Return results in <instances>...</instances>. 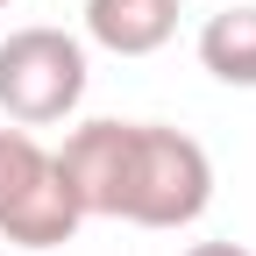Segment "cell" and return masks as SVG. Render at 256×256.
<instances>
[{
  "label": "cell",
  "instance_id": "1",
  "mask_svg": "<svg viewBox=\"0 0 256 256\" xmlns=\"http://www.w3.org/2000/svg\"><path fill=\"white\" fill-rule=\"evenodd\" d=\"M50 156L86 220L192 228L214 206V156L171 121H78Z\"/></svg>",
  "mask_w": 256,
  "mask_h": 256
},
{
  "label": "cell",
  "instance_id": "2",
  "mask_svg": "<svg viewBox=\"0 0 256 256\" xmlns=\"http://www.w3.org/2000/svg\"><path fill=\"white\" fill-rule=\"evenodd\" d=\"M86 78H92V64L72 28L28 22L14 36H0V114L14 128H50L64 114H78Z\"/></svg>",
  "mask_w": 256,
  "mask_h": 256
},
{
  "label": "cell",
  "instance_id": "3",
  "mask_svg": "<svg viewBox=\"0 0 256 256\" xmlns=\"http://www.w3.org/2000/svg\"><path fill=\"white\" fill-rule=\"evenodd\" d=\"M78 200L64 185L57 156L28 128H0V235L14 249H57L78 235Z\"/></svg>",
  "mask_w": 256,
  "mask_h": 256
},
{
  "label": "cell",
  "instance_id": "4",
  "mask_svg": "<svg viewBox=\"0 0 256 256\" xmlns=\"http://www.w3.org/2000/svg\"><path fill=\"white\" fill-rule=\"evenodd\" d=\"M178 36V0H86V43L114 57H150Z\"/></svg>",
  "mask_w": 256,
  "mask_h": 256
},
{
  "label": "cell",
  "instance_id": "5",
  "mask_svg": "<svg viewBox=\"0 0 256 256\" xmlns=\"http://www.w3.org/2000/svg\"><path fill=\"white\" fill-rule=\"evenodd\" d=\"M200 64H206L220 86H249L256 92V0H228L220 14H206Z\"/></svg>",
  "mask_w": 256,
  "mask_h": 256
},
{
  "label": "cell",
  "instance_id": "6",
  "mask_svg": "<svg viewBox=\"0 0 256 256\" xmlns=\"http://www.w3.org/2000/svg\"><path fill=\"white\" fill-rule=\"evenodd\" d=\"M178 256H256V249H242V242H192V249H178Z\"/></svg>",
  "mask_w": 256,
  "mask_h": 256
},
{
  "label": "cell",
  "instance_id": "7",
  "mask_svg": "<svg viewBox=\"0 0 256 256\" xmlns=\"http://www.w3.org/2000/svg\"><path fill=\"white\" fill-rule=\"evenodd\" d=\"M0 8H8V0H0Z\"/></svg>",
  "mask_w": 256,
  "mask_h": 256
}]
</instances>
